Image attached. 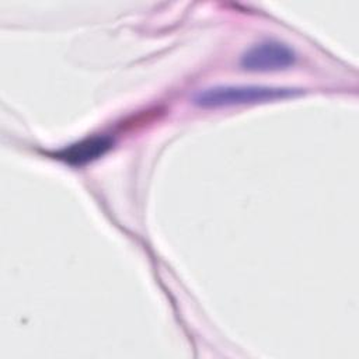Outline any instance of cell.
Instances as JSON below:
<instances>
[{"label":"cell","mask_w":359,"mask_h":359,"mask_svg":"<svg viewBox=\"0 0 359 359\" xmlns=\"http://www.w3.org/2000/svg\"><path fill=\"white\" fill-rule=\"evenodd\" d=\"M296 52L286 43L265 39L250 46L240 57V66L248 72L286 70L296 63Z\"/></svg>","instance_id":"obj_2"},{"label":"cell","mask_w":359,"mask_h":359,"mask_svg":"<svg viewBox=\"0 0 359 359\" xmlns=\"http://www.w3.org/2000/svg\"><path fill=\"white\" fill-rule=\"evenodd\" d=\"M296 88L258 84H220L203 88L194 95V104L201 108H222L245 104H264L299 95Z\"/></svg>","instance_id":"obj_1"},{"label":"cell","mask_w":359,"mask_h":359,"mask_svg":"<svg viewBox=\"0 0 359 359\" xmlns=\"http://www.w3.org/2000/svg\"><path fill=\"white\" fill-rule=\"evenodd\" d=\"M112 147V139L108 136L95 135L91 137L81 139L76 143H72L60 150H57L53 156L55 158L74 167H80L88 164L100 157H102Z\"/></svg>","instance_id":"obj_3"}]
</instances>
